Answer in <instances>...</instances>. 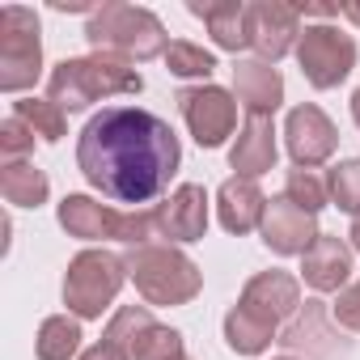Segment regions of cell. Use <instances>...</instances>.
<instances>
[{"label": "cell", "mask_w": 360, "mask_h": 360, "mask_svg": "<svg viewBox=\"0 0 360 360\" xmlns=\"http://www.w3.org/2000/svg\"><path fill=\"white\" fill-rule=\"evenodd\" d=\"M153 225H157V238H165V246L200 242L208 233V191L200 183L174 187L169 200L153 208Z\"/></svg>", "instance_id": "obj_10"}, {"label": "cell", "mask_w": 360, "mask_h": 360, "mask_svg": "<svg viewBox=\"0 0 360 360\" xmlns=\"http://www.w3.org/2000/svg\"><path fill=\"white\" fill-rule=\"evenodd\" d=\"M343 18H347L352 26H360V0H352V5H343Z\"/></svg>", "instance_id": "obj_32"}, {"label": "cell", "mask_w": 360, "mask_h": 360, "mask_svg": "<svg viewBox=\"0 0 360 360\" xmlns=\"http://www.w3.org/2000/svg\"><path fill=\"white\" fill-rule=\"evenodd\" d=\"M352 119H356V127H360V89L352 94Z\"/></svg>", "instance_id": "obj_34"}, {"label": "cell", "mask_w": 360, "mask_h": 360, "mask_svg": "<svg viewBox=\"0 0 360 360\" xmlns=\"http://www.w3.org/2000/svg\"><path fill=\"white\" fill-rule=\"evenodd\" d=\"M233 98L246 106V115H276L284 102V77L267 60H238Z\"/></svg>", "instance_id": "obj_18"}, {"label": "cell", "mask_w": 360, "mask_h": 360, "mask_svg": "<svg viewBox=\"0 0 360 360\" xmlns=\"http://www.w3.org/2000/svg\"><path fill=\"white\" fill-rule=\"evenodd\" d=\"M77 165L85 183L115 204H148L183 165L174 127L140 106H106L77 136Z\"/></svg>", "instance_id": "obj_1"}, {"label": "cell", "mask_w": 360, "mask_h": 360, "mask_svg": "<svg viewBox=\"0 0 360 360\" xmlns=\"http://www.w3.org/2000/svg\"><path fill=\"white\" fill-rule=\"evenodd\" d=\"M276 360H297V356H276Z\"/></svg>", "instance_id": "obj_35"}, {"label": "cell", "mask_w": 360, "mask_h": 360, "mask_svg": "<svg viewBox=\"0 0 360 360\" xmlns=\"http://www.w3.org/2000/svg\"><path fill=\"white\" fill-rule=\"evenodd\" d=\"M127 263L115 250H81L64 271V305L77 318H102L106 305H115L119 288L127 284Z\"/></svg>", "instance_id": "obj_6"}, {"label": "cell", "mask_w": 360, "mask_h": 360, "mask_svg": "<svg viewBox=\"0 0 360 360\" xmlns=\"http://www.w3.org/2000/svg\"><path fill=\"white\" fill-rule=\"evenodd\" d=\"M238 305L250 309L255 318H263L267 326H280V322H288L301 309V284L288 271H259V276L246 280Z\"/></svg>", "instance_id": "obj_14"}, {"label": "cell", "mask_w": 360, "mask_h": 360, "mask_svg": "<svg viewBox=\"0 0 360 360\" xmlns=\"http://www.w3.org/2000/svg\"><path fill=\"white\" fill-rule=\"evenodd\" d=\"M301 280L314 292H343L352 280V246L335 233H318V242L301 255Z\"/></svg>", "instance_id": "obj_15"}, {"label": "cell", "mask_w": 360, "mask_h": 360, "mask_svg": "<svg viewBox=\"0 0 360 360\" xmlns=\"http://www.w3.org/2000/svg\"><path fill=\"white\" fill-rule=\"evenodd\" d=\"M30 153H34V131L18 115H9L5 123H0V165L5 161H26Z\"/></svg>", "instance_id": "obj_29"}, {"label": "cell", "mask_w": 360, "mask_h": 360, "mask_svg": "<svg viewBox=\"0 0 360 360\" xmlns=\"http://www.w3.org/2000/svg\"><path fill=\"white\" fill-rule=\"evenodd\" d=\"M157 318L148 314V305H123V309H115L110 314V322H106V343H115L119 352H127V360H131V343L153 326Z\"/></svg>", "instance_id": "obj_24"}, {"label": "cell", "mask_w": 360, "mask_h": 360, "mask_svg": "<svg viewBox=\"0 0 360 360\" xmlns=\"http://www.w3.org/2000/svg\"><path fill=\"white\" fill-rule=\"evenodd\" d=\"M178 110L187 119V131L200 148H221L225 136L238 127V98L221 85H191L178 94Z\"/></svg>", "instance_id": "obj_9"}, {"label": "cell", "mask_w": 360, "mask_h": 360, "mask_svg": "<svg viewBox=\"0 0 360 360\" xmlns=\"http://www.w3.org/2000/svg\"><path fill=\"white\" fill-rule=\"evenodd\" d=\"M347 238H352V250H360V217L352 221V229H347Z\"/></svg>", "instance_id": "obj_33"}, {"label": "cell", "mask_w": 360, "mask_h": 360, "mask_svg": "<svg viewBox=\"0 0 360 360\" xmlns=\"http://www.w3.org/2000/svg\"><path fill=\"white\" fill-rule=\"evenodd\" d=\"M43 72V26L26 5L0 9V89L22 94Z\"/></svg>", "instance_id": "obj_7"}, {"label": "cell", "mask_w": 360, "mask_h": 360, "mask_svg": "<svg viewBox=\"0 0 360 360\" xmlns=\"http://www.w3.org/2000/svg\"><path fill=\"white\" fill-rule=\"evenodd\" d=\"M263 212H267V195L259 191L255 178H225L221 191H217V217L225 225V233H255L263 225Z\"/></svg>", "instance_id": "obj_17"}, {"label": "cell", "mask_w": 360, "mask_h": 360, "mask_svg": "<svg viewBox=\"0 0 360 360\" xmlns=\"http://www.w3.org/2000/svg\"><path fill=\"white\" fill-rule=\"evenodd\" d=\"M144 89V77L115 60V56H85V60H60L51 72H47V98L64 110V115H77L102 98H119V94H140Z\"/></svg>", "instance_id": "obj_2"}, {"label": "cell", "mask_w": 360, "mask_h": 360, "mask_svg": "<svg viewBox=\"0 0 360 360\" xmlns=\"http://www.w3.org/2000/svg\"><path fill=\"white\" fill-rule=\"evenodd\" d=\"M165 68L174 77H200V81H208L217 72V56L204 51V47H195V43H187V39H174L165 47Z\"/></svg>", "instance_id": "obj_26"}, {"label": "cell", "mask_w": 360, "mask_h": 360, "mask_svg": "<svg viewBox=\"0 0 360 360\" xmlns=\"http://www.w3.org/2000/svg\"><path fill=\"white\" fill-rule=\"evenodd\" d=\"M326 191H330V204L339 212L360 217V157H347L326 174Z\"/></svg>", "instance_id": "obj_28"}, {"label": "cell", "mask_w": 360, "mask_h": 360, "mask_svg": "<svg viewBox=\"0 0 360 360\" xmlns=\"http://www.w3.org/2000/svg\"><path fill=\"white\" fill-rule=\"evenodd\" d=\"M297 64L314 89H335L356 68V39L339 26H305L297 43Z\"/></svg>", "instance_id": "obj_8"}, {"label": "cell", "mask_w": 360, "mask_h": 360, "mask_svg": "<svg viewBox=\"0 0 360 360\" xmlns=\"http://www.w3.org/2000/svg\"><path fill=\"white\" fill-rule=\"evenodd\" d=\"M0 195L13 208H39V204H47L51 183L34 161H5L0 165Z\"/></svg>", "instance_id": "obj_20"}, {"label": "cell", "mask_w": 360, "mask_h": 360, "mask_svg": "<svg viewBox=\"0 0 360 360\" xmlns=\"http://www.w3.org/2000/svg\"><path fill=\"white\" fill-rule=\"evenodd\" d=\"M280 144H276V123L271 115H246L233 148H229V165L238 169V178H259L276 165Z\"/></svg>", "instance_id": "obj_16"}, {"label": "cell", "mask_w": 360, "mask_h": 360, "mask_svg": "<svg viewBox=\"0 0 360 360\" xmlns=\"http://www.w3.org/2000/svg\"><path fill=\"white\" fill-rule=\"evenodd\" d=\"M60 229L68 238H81V242H123V246H144L157 225H153V212L148 208H131V212H119V208H106L89 195H64L60 200Z\"/></svg>", "instance_id": "obj_5"}, {"label": "cell", "mask_w": 360, "mask_h": 360, "mask_svg": "<svg viewBox=\"0 0 360 360\" xmlns=\"http://www.w3.org/2000/svg\"><path fill=\"white\" fill-rule=\"evenodd\" d=\"M263 242L271 255H305L314 242H318V221L309 212H301L288 195H276L267 200V212H263V225H259Z\"/></svg>", "instance_id": "obj_13"}, {"label": "cell", "mask_w": 360, "mask_h": 360, "mask_svg": "<svg viewBox=\"0 0 360 360\" xmlns=\"http://www.w3.org/2000/svg\"><path fill=\"white\" fill-rule=\"evenodd\" d=\"M13 115H18L39 140H47V144L64 140V131H68V115H64L51 98H18V102H13Z\"/></svg>", "instance_id": "obj_23"}, {"label": "cell", "mask_w": 360, "mask_h": 360, "mask_svg": "<svg viewBox=\"0 0 360 360\" xmlns=\"http://www.w3.org/2000/svg\"><path fill=\"white\" fill-rule=\"evenodd\" d=\"M81 322L77 318H68V314H51V318H43V326H39V339H34V352H39V360H72L77 352H81Z\"/></svg>", "instance_id": "obj_22"}, {"label": "cell", "mask_w": 360, "mask_h": 360, "mask_svg": "<svg viewBox=\"0 0 360 360\" xmlns=\"http://www.w3.org/2000/svg\"><path fill=\"white\" fill-rule=\"evenodd\" d=\"M85 39L98 56H115L123 64H144L165 56V26L157 13L140 9V5H123V0H110L98 13H89Z\"/></svg>", "instance_id": "obj_3"}, {"label": "cell", "mask_w": 360, "mask_h": 360, "mask_svg": "<svg viewBox=\"0 0 360 360\" xmlns=\"http://www.w3.org/2000/svg\"><path fill=\"white\" fill-rule=\"evenodd\" d=\"M330 318H335L339 326H347V330H360V280H356V284H347V288L335 297Z\"/></svg>", "instance_id": "obj_30"}, {"label": "cell", "mask_w": 360, "mask_h": 360, "mask_svg": "<svg viewBox=\"0 0 360 360\" xmlns=\"http://www.w3.org/2000/svg\"><path fill=\"white\" fill-rule=\"evenodd\" d=\"M191 13L208 26L212 43L221 51H242L250 47V5L246 0H212V5H200V0H191Z\"/></svg>", "instance_id": "obj_19"}, {"label": "cell", "mask_w": 360, "mask_h": 360, "mask_svg": "<svg viewBox=\"0 0 360 360\" xmlns=\"http://www.w3.org/2000/svg\"><path fill=\"white\" fill-rule=\"evenodd\" d=\"M284 195L301 208V212H309V217H318L326 204H330V191H326V178H318L314 169H288V183H284Z\"/></svg>", "instance_id": "obj_27"}, {"label": "cell", "mask_w": 360, "mask_h": 360, "mask_svg": "<svg viewBox=\"0 0 360 360\" xmlns=\"http://www.w3.org/2000/svg\"><path fill=\"white\" fill-rule=\"evenodd\" d=\"M284 144H288L292 165L314 169V165H322V161L335 157L339 131H335V123L326 119L322 106L305 102V106H292L288 110V119H284Z\"/></svg>", "instance_id": "obj_11"}, {"label": "cell", "mask_w": 360, "mask_h": 360, "mask_svg": "<svg viewBox=\"0 0 360 360\" xmlns=\"http://www.w3.org/2000/svg\"><path fill=\"white\" fill-rule=\"evenodd\" d=\"M276 339V326H267L263 318H255L250 309L233 305L225 314V343L238 352V356H263Z\"/></svg>", "instance_id": "obj_21"}, {"label": "cell", "mask_w": 360, "mask_h": 360, "mask_svg": "<svg viewBox=\"0 0 360 360\" xmlns=\"http://www.w3.org/2000/svg\"><path fill=\"white\" fill-rule=\"evenodd\" d=\"M123 263H127V276H131L136 292L148 305H187L204 288V271L178 246H165V242L131 246L123 255Z\"/></svg>", "instance_id": "obj_4"}, {"label": "cell", "mask_w": 360, "mask_h": 360, "mask_svg": "<svg viewBox=\"0 0 360 360\" xmlns=\"http://www.w3.org/2000/svg\"><path fill=\"white\" fill-rule=\"evenodd\" d=\"M131 360H187V347H183V335L174 326H161L153 322L136 343H131Z\"/></svg>", "instance_id": "obj_25"}, {"label": "cell", "mask_w": 360, "mask_h": 360, "mask_svg": "<svg viewBox=\"0 0 360 360\" xmlns=\"http://www.w3.org/2000/svg\"><path fill=\"white\" fill-rule=\"evenodd\" d=\"M81 360H127V352H119L115 343L102 339V343H94L89 352H81Z\"/></svg>", "instance_id": "obj_31"}, {"label": "cell", "mask_w": 360, "mask_h": 360, "mask_svg": "<svg viewBox=\"0 0 360 360\" xmlns=\"http://www.w3.org/2000/svg\"><path fill=\"white\" fill-rule=\"evenodd\" d=\"M301 43V9L297 5H276V0H259L250 5V47L259 60L276 64Z\"/></svg>", "instance_id": "obj_12"}]
</instances>
